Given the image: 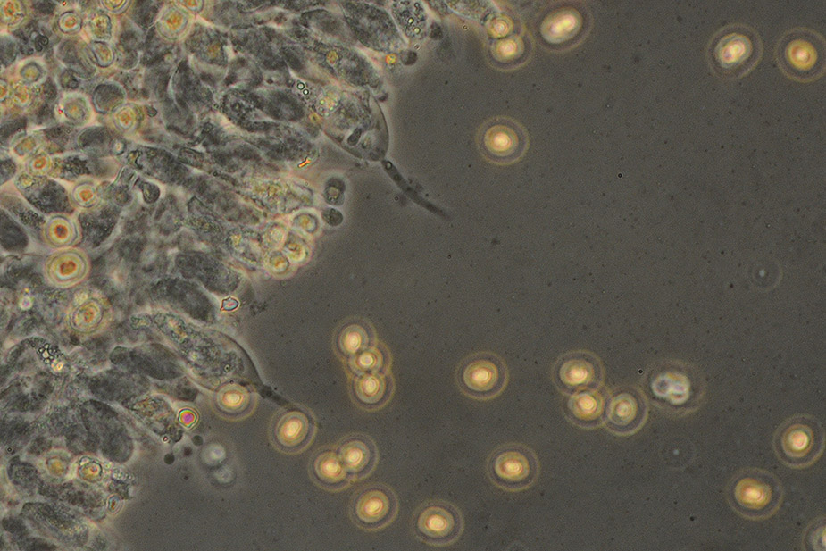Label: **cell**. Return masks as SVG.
I'll list each match as a JSON object with an SVG mask.
<instances>
[{
	"mask_svg": "<svg viewBox=\"0 0 826 551\" xmlns=\"http://www.w3.org/2000/svg\"><path fill=\"white\" fill-rule=\"evenodd\" d=\"M353 480L369 476L379 461V449L368 435L355 433L343 438L336 447Z\"/></svg>",
	"mask_w": 826,
	"mask_h": 551,
	"instance_id": "11",
	"label": "cell"
},
{
	"mask_svg": "<svg viewBox=\"0 0 826 551\" xmlns=\"http://www.w3.org/2000/svg\"><path fill=\"white\" fill-rule=\"evenodd\" d=\"M601 388L567 396L563 411L573 425L594 429L604 424L607 393Z\"/></svg>",
	"mask_w": 826,
	"mask_h": 551,
	"instance_id": "13",
	"label": "cell"
},
{
	"mask_svg": "<svg viewBox=\"0 0 826 551\" xmlns=\"http://www.w3.org/2000/svg\"><path fill=\"white\" fill-rule=\"evenodd\" d=\"M729 41L721 44V50L716 54L724 67L734 65L747 58L750 51L748 40L739 35L732 34Z\"/></svg>",
	"mask_w": 826,
	"mask_h": 551,
	"instance_id": "17",
	"label": "cell"
},
{
	"mask_svg": "<svg viewBox=\"0 0 826 551\" xmlns=\"http://www.w3.org/2000/svg\"><path fill=\"white\" fill-rule=\"evenodd\" d=\"M649 389L658 405L677 414L695 411L704 395V390L689 376L672 369L654 373L649 380Z\"/></svg>",
	"mask_w": 826,
	"mask_h": 551,
	"instance_id": "8",
	"label": "cell"
},
{
	"mask_svg": "<svg viewBox=\"0 0 826 551\" xmlns=\"http://www.w3.org/2000/svg\"><path fill=\"white\" fill-rule=\"evenodd\" d=\"M45 92L50 98H54L56 94L54 86L50 82L46 85Z\"/></svg>",
	"mask_w": 826,
	"mask_h": 551,
	"instance_id": "21",
	"label": "cell"
},
{
	"mask_svg": "<svg viewBox=\"0 0 826 551\" xmlns=\"http://www.w3.org/2000/svg\"><path fill=\"white\" fill-rule=\"evenodd\" d=\"M779 479L760 468H746L737 472L727 487L730 507L748 520H765L773 515L783 500Z\"/></svg>",
	"mask_w": 826,
	"mask_h": 551,
	"instance_id": "1",
	"label": "cell"
},
{
	"mask_svg": "<svg viewBox=\"0 0 826 551\" xmlns=\"http://www.w3.org/2000/svg\"><path fill=\"white\" fill-rule=\"evenodd\" d=\"M772 446L779 460L792 469L815 463L825 447L822 422L810 414H796L784 421L774 433Z\"/></svg>",
	"mask_w": 826,
	"mask_h": 551,
	"instance_id": "2",
	"label": "cell"
},
{
	"mask_svg": "<svg viewBox=\"0 0 826 551\" xmlns=\"http://www.w3.org/2000/svg\"><path fill=\"white\" fill-rule=\"evenodd\" d=\"M310 472L320 487L330 491L341 490L353 480L337 449L330 447H322L313 455Z\"/></svg>",
	"mask_w": 826,
	"mask_h": 551,
	"instance_id": "14",
	"label": "cell"
},
{
	"mask_svg": "<svg viewBox=\"0 0 826 551\" xmlns=\"http://www.w3.org/2000/svg\"><path fill=\"white\" fill-rule=\"evenodd\" d=\"M399 508L395 491L381 483H372L359 488L352 497L350 517L365 530H379L396 518Z\"/></svg>",
	"mask_w": 826,
	"mask_h": 551,
	"instance_id": "7",
	"label": "cell"
},
{
	"mask_svg": "<svg viewBox=\"0 0 826 551\" xmlns=\"http://www.w3.org/2000/svg\"><path fill=\"white\" fill-rule=\"evenodd\" d=\"M579 27V19L573 13L563 12L555 14L546 23L545 38L562 41L572 36Z\"/></svg>",
	"mask_w": 826,
	"mask_h": 551,
	"instance_id": "16",
	"label": "cell"
},
{
	"mask_svg": "<svg viewBox=\"0 0 826 551\" xmlns=\"http://www.w3.org/2000/svg\"><path fill=\"white\" fill-rule=\"evenodd\" d=\"M38 9L43 13H50L54 9V6L50 3H46V4H41Z\"/></svg>",
	"mask_w": 826,
	"mask_h": 551,
	"instance_id": "22",
	"label": "cell"
},
{
	"mask_svg": "<svg viewBox=\"0 0 826 551\" xmlns=\"http://www.w3.org/2000/svg\"><path fill=\"white\" fill-rule=\"evenodd\" d=\"M489 480L507 491H521L530 488L539 475V461L532 449L519 443H507L496 447L486 464Z\"/></svg>",
	"mask_w": 826,
	"mask_h": 551,
	"instance_id": "3",
	"label": "cell"
},
{
	"mask_svg": "<svg viewBox=\"0 0 826 551\" xmlns=\"http://www.w3.org/2000/svg\"><path fill=\"white\" fill-rule=\"evenodd\" d=\"M389 364L388 356L384 352L372 350L358 355L354 361L352 369L356 374L387 372Z\"/></svg>",
	"mask_w": 826,
	"mask_h": 551,
	"instance_id": "18",
	"label": "cell"
},
{
	"mask_svg": "<svg viewBox=\"0 0 826 551\" xmlns=\"http://www.w3.org/2000/svg\"><path fill=\"white\" fill-rule=\"evenodd\" d=\"M790 46H788V54L790 63H793L797 69L802 70H806L813 66V58H816L817 54L813 53L814 49L809 43L804 40H795Z\"/></svg>",
	"mask_w": 826,
	"mask_h": 551,
	"instance_id": "19",
	"label": "cell"
},
{
	"mask_svg": "<svg viewBox=\"0 0 826 551\" xmlns=\"http://www.w3.org/2000/svg\"><path fill=\"white\" fill-rule=\"evenodd\" d=\"M254 397L249 390L232 385L226 386L216 396V405L221 413L239 417L250 411Z\"/></svg>",
	"mask_w": 826,
	"mask_h": 551,
	"instance_id": "15",
	"label": "cell"
},
{
	"mask_svg": "<svg viewBox=\"0 0 826 551\" xmlns=\"http://www.w3.org/2000/svg\"><path fill=\"white\" fill-rule=\"evenodd\" d=\"M647 415V399L638 388L621 387L607 394L604 425L608 431L619 436L634 434Z\"/></svg>",
	"mask_w": 826,
	"mask_h": 551,
	"instance_id": "9",
	"label": "cell"
},
{
	"mask_svg": "<svg viewBox=\"0 0 826 551\" xmlns=\"http://www.w3.org/2000/svg\"><path fill=\"white\" fill-rule=\"evenodd\" d=\"M395 390L392 375L387 372L356 374L351 382L350 394L361 409L372 412L384 407Z\"/></svg>",
	"mask_w": 826,
	"mask_h": 551,
	"instance_id": "12",
	"label": "cell"
},
{
	"mask_svg": "<svg viewBox=\"0 0 826 551\" xmlns=\"http://www.w3.org/2000/svg\"><path fill=\"white\" fill-rule=\"evenodd\" d=\"M456 381L467 397L488 400L498 396L508 381L505 362L496 355L480 352L465 358L459 365Z\"/></svg>",
	"mask_w": 826,
	"mask_h": 551,
	"instance_id": "4",
	"label": "cell"
},
{
	"mask_svg": "<svg viewBox=\"0 0 826 551\" xmlns=\"http://www.w3.org/2000/svg\"><path fill=\"white\" fill-rule=\"evenodd\" d=\"M556 388L566 396L602 388L605 370L600 359L585 350L568 352L560 356L552 369Z\"/></svg>",
	"mask_w": 826,
	"mask_h": 551,
	"instance_id": "6",
	"label": "cell"
},
{
	"mask_svg": "<svg viewBox=\"0 0 826 551\" xmlns=\"http://www.w3.org/2000/svg\"><path fill=\"white\" fill-rule=\"evenodd\" d=\"M314 432L313 418L302 410L281 413L274 419L271 427L274 443L286 452H296L305 448L312 441Z\"/></svg>",
	"mask_w": 826,
	"mask_h": 551,
	"instance_id": "10",
	"label": "cell"
},
{
	"mask_svg": "<svg viewBox=\"0 0 826 551\" xmlns=\"http://www.w3.org/2000/svg\"><path fill=\"white\" fill-rule=\"evenodd\" d=\"M463 517L460 510L445 500H430L415 511L412 526L421 541L437 547L455 542L463 530Z\"/></svg>",
	"mask_w": 826,
	"mask_h": 551,
	"instance_id": "5",
	"label": "cell"
},
{
	"mask_svg": "<svg viewBox=\"0 0 826 551\" xmlns=\"http://www.w3.org/2000/svg\"><path fill=\"white\" fill-rule=\"evenodd\" d=\"M803 541L806 543L805 547H812L813 550H825V521L823 518L813 522L807 527Z\"/></svg>",
	"mask_w": 826,
	"mask_h": 551,
	"instance_id": "20",
	"label": "cell"
}]
</instances>
